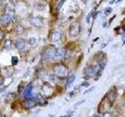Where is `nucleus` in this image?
<instances>
[{"instance_id":"nucleus-10","label":"nucleus","mask_w":125,"mask_h":117,"mask_svg":"<svg viewBox=\"0 0 125 117\" xmlns=\"http://www.w3.org/2000/svg\"><path fill=\"white\" fill-rule=\"evenodd\" d=\"M15 45L17 47V49L20 51H22L24 49L25 46H26V41L23 40V39L19 38L17 39L15 42Z\"/></svg>"},{"instance_id":"nucleus-11","label":"nucleus","mask_w":125,"mask_h":117,"mask_svg":"<svg viewBox=\"0 0 125 117\" xmlns=\"http://www.w3.org/2000/svg\"><path fill=\"white\" fill-rule=\"evenodd\" d=\"M11 20H12L11 16L8 14H4L0 17V23H1L2 24H6V23L10 22Z\"/></svg>"},{"instance_id":"nucleus-21","label":"nucleus","mask_w":125,"mask_h":117,"mask_svg":"<svg viewBox=\"0 0 125 117\" xmlns=\"http://www.w3.org/2000/svg\"><path fill=\"white\" fill-rule=\"evenodd\" d=\"M5 37H6V34H5V32H4L3 30H0V41H2L3 39L5 38Z\"/></svg>"},{"instance_id":"nucleus-39","label":"nucleus","mask_w":125,"mask_h":117,"mask_svg":"<svg viewBox=\"0 0 125 117\" xmlns=\"http://www.w3.org/2000/svg\"><path fill=\"white\" fill-rule=\"evenodd\" d=\"M50 117H53V116H50Z\"/></svg>"},{"instance_id":"nucleus-1","label":"nucleus","mask_w":125,"mask_h":117,"mask_svg":"<svg viewBox=\"0 0 125 117\" xmlns=\"http://www.w3.org/2000/svg\"><path fill=\"white\" fill-rule=\"evenodd\" d=\"M54 72L58 77H66L68 74V68L64 64L58 63L54 66Z\"/></svg>"},{"instance_id":"nucleus-2","label":"nucleus","mask_w":125,"mask_h":117,"mask_svg":"<svg viewBox=\"0 0 125 117\" xmlns=\"http://www.w3.org/2000/svg\"><path fill=\"white\" fill-rule=\"evenodd\" d=\"M101 72L99 71V66H89L84 69V74L88 77H92L95 75L100 76L99 73Z\"/></svg>"},{"instance_id":"nucleus-22","label":"nucleus","mask_w":125,"mask_h":117,"mask_svg":"<svg viewBox=\"0 0 125 117\" xmlns=\"http://www.w3.org/2000/svg\"><path fill=\"white\" fill-rule=\"evenodd\" d=\"M92 12H91V13H89L88 15H87V17H86V22H87L88 23H90V20H91V17H92Z\"/></svg>"},{"instance_id":"nucleus-32","label":"nucleus","mask_w":125,"mask_h":117,"mask_svg":"<svg viewBox=\"0 0 125 117\" xmlns=\"http://www.w3.org/2000/svg\"><path fill=\"white\" fill-rule=\"evenodd\" d=\"M82 2H83L84 3H86L87 2V0H82Z\"/></svg>"},{"instance_id":"nucleus-30","label":"nucleus","mask_w":125,"mask_h":117,"mask_svg":"<svg viewBox=\"0 0 125 117\" xmlns=\"http://www.w3.org/2000/svg\"><path fill=\"white\" fill-rule=\"evenodd\" d=\"M123 23H125V19H124V20L123 21ZM123 27V29H124V31H125V24H123V27Z\"/></svg>"},{"instance_id":"nucleus-17","label":"nucleus","mask_w":125,"mask_h":117,"mask_svg":"<svg viewBox=\"0 0 125 117\" xmlns=\"http://www.w3.org/2000/svg\"><path fill=\"white\" fill-rule=\"evenodd\" d=\"M64 2H65V0H60V1L58 2L57 5H56V10H60L61 8H62V6H63Z\"/></svg>"},{"instance_id":"nucleus-27","label":"nucleus","mask_w":125,"mask_h":117,"mask_svg":"<svg viewBox=\"0 0 125 117\" xmlns=\"http://www.w3.org/2000/svg\"><path fill=\"white\" fill-rule=\"evenodd\" d=\"M4 83V77L0 75V85H2Z\"/></svg>"},{"instance_id":"nucleus-31","label":"nucleus","mask_w":125,"mask_h":117,"mask_svg":"<svg viewBox=\"0 0 125 117\" xmlns=\"http://www.w3.org/2000/svg\"><path fill=\"white\" fill-rule=\"evenodd\" d=\"M114 2H115V0H113V1L109 2V4H113V3H114Z\"/></svg>"},{"instance_id":"nucleus-7","label":"nucleus","mask_w":125,"mask_h":117,"mask_svg":"<svg viewBox=\"0 0 125 117\" xmlns=\"http://www.w3.org/2000/svg\"><path fill=\"white\" fill-rule=\"evenodd\" d=\"M65 52L66 50L64 48H59L56 50V52H55V55L53 56V59L54 60H60L61 58L65 56Z\"/></svg>"},{"instance_id":"nucleus-33","label":"nucleus","mask_w":125,"mask_h":117,"mask_svg":"<svg viewBox=\"0 0 125 117\" xmlns=\"http://www.w3.org/2000/svg\"><path fill=\"white\" fill-rule=\"evenodd\" d=\"M97 40H99V38H97L96 39H94V40H93V41H97Z\"/></svg>"},{"instance_id":"nucleus-28","label":"nucleus","mask_w":125,"mask_h":117,"mask_svg":"<svg viewBox=\"0 0 125 117\" xmlns=\"http://www.w3.org/2000/svg\"><path fill=\"white\" fill-rule=\"evenodd\" d=\"M115 17H116V15H114V16H113V17L111 18V20H109V24H110V23H111V22L113 20H114L115 19Z\"/></svg>"},{"instance_id":"nucleus-9","label":"nucleus","mask_w":125,"mask_h":117,"mask_svg":"<svg viewBox=\"0 0 125 117\" xmlns=\"http://www.w3.org/2000/svg\"><path fill=\"white\" fill-rule=\"evenodd\" d=\"M61 38V31L60 30H56L51 34V41L52 42H58Z\"/></svg>"},{"instance_id":"nucleus-25","label":"nucleus","mask_w":125,"mask_h":117,"mask_svg":"<svg viewBox=\"0 0 125 117\" xmlns=\"http://www.w3.org/2000/svg\"><path fill=\"white\" fill-rule=\"evenodd\" d=\"M6 86H4L3 84L0 85V92H3L6 90Z\"/></svg>"},{"instance_id":"nucleus-37","label":"nucleus","mask_w":125,"mask_h":117,"mask_svg":"<svg viewBox=\"0 0 125 117\" xmlns=\"http://www.w3.org/2000/svg\"><path fill=\"white\" fill-rule=\"evenodd\" d=\"M0 117H2V114L0 113Z\"/></svg>"},{"instance_id":"nucleus-26","label":"nucleus","mask_w":125,"mask_h":117,"mask_svg":"<svg viewBox=\"0 0 125 117\" xmlns=\"http://www.w3.org/2000/svg\"><path fill=\"white\" fill-rule=\"evenodd\" d=\"M94 88H95V87H92L90 89H88V90H87L86 91H84V95H86V94H88V93H89V92H91L92 91H93L94 90Z\"/></svg>"},{"instance_id":"nucleus-13","label":"nucleus","mask_w":125,"mask_h":117,"mask_svg":"<svg viewBox=\"0 0 125 117\" xmlns=\"http://www.w3.org/2000/svg\"><path fill=\"white\" fill-rule=\"evenodd\" d=\"M36 101H37L38 104L40 105H43L46 104V101H45V98H43V96L42 95H38L36 96Z\"/></svg>"},{"instance_id":"nucleus-12","label":"nucleus","mask_w":125,"mask_h":117,"mask_svg":"<svg viewBox=\"0 0 125 117\" xmlns=\"http://www.w3.org/2000/svg\"><path fill=\"white\" fill-rule=\"evenodd\" d=\"M34 9L37 10L38 11H43V10H45V4L41 3V2L35 3L34 5Z\"/></svg>"},{"instance_id":"nucleus-14","label":"nucleus","mask_w":125,"mask_h":117,"mask_svg":"<svg viewBox=\"0 0 125 117\" xmlns=\"http://www.w3.org/2000/svg\"><path fill=\"white\" fill-rule=\"evenodd\" d=\"M74 80H75V75H74V74H71V75L69 77L67 81H66V88H70V86L73 84Z\"/></svg>"},{"instance_id":"nucleus-23","label":"nucleus","mask_w":125,"mask_h":117,"mask_svg":"<svg viewBox=\"0 0 125 117\" xmlns=\"http://www.w3.org/2000/svg\"><path fill=\"white\" fill-rule=\"evenodd\" d=\"M112 11H113V10H112L111 7L105 8V15H108V14H109L110 13H112Z\"/></svg>"},{"instance_id":"nucleus-19","label":"nucleus","mask_w":125,"mask_h":117,"mask_svg":"<svg viewBox=\"0 0 125 117\" xmlns=\"http://www.w3.org/2000/svg\"><path fill=\"white\" fill-rule=\"evenodd\" d=\"M18 57L17 56H13L11 58V62H12V65L13 66H16L18 63Z\"/></svg>"},{"instance_id":"nucleus-36","label":"nucleus","mask_w":125,"mask_h":117,"mask_svg":"<svg viewBox=\"0 0 125 117\" xmlns=\"http://www.w3.org/2000/svg\"><path fill=\"white\" fill-rule=\"evenodd\" d=\"M95 117H100V116H98V115H95Z\"/></svg>"},{"instance_id":"nucleus-4","label":"nucleus","mask_w":125,"mask_h":117,"mask_svg":"<svg viewBox=\"0 0 125 117\" xmlns=\"http://www.w3.org/2000/svg\"><path fill=\"white\" fill-rule=\"evenodd\" d=\"M37 105H38V102L36 99H33V98L26 99L24 101H23V102L21 104L23 108L26 109H32L34 107H36Z\"/></svg>"},{"instance_id":"nucleus-15","label":"nucleus","mask_w":125,"mask_h":117,"mask_svg":"<svg viewBox=\"0 0 125 117\" xmlns=\"http://www.w3.org/2000/svg\"><path fill=\"white\" fill-rule=\"evenodd\" d=\"M4 46H5V49L7 51H10L12 49V41L10 39H7V40L4 43Z\"/></svg>"},{"instance_id":"nucleus-35","label":"nucleus","mask_w":125,"mask_h":117,"mask_svg":"<svg viewBox=\"0 0 125 117\" xmlns=\"http://www.w3.org/2000/svg\"><path fill=\"white\" fill-rule=\"evenodd\" d=\"M121 1H123V0H117L116 2H121Z\"/></svg>"},{"instance_id":"nucleus-34","label":"nucleus","mask_w":125,"mask_h":117,"mask_svg":"<svg viewBox=\"0 0 125 117\" xmlns=\"http://www.w3.org/2000/svg\"><path fill=\"white\" fill-rule=\"evenodd\" d=\"M2 1H1V0H0V7L2 6Z\"/></svg>"},{"instance_id":"nucleus-18","label":"nucleus","mask_w":125,"mask_h":117,"mask_svg":"<svg viewBox=\"0 0 125 117\" xmlns=\"http://www.w3.org/2000/svg\"><path fill=\"white\" fill-rule=\"evenodd\" d=\"M16 31H17V34H21L23 33V31H24V29H23V27L21 25H19L17 27V28H16Z\"/></svg>"},{"instance_id":"nucleus-20","label":"nucleus","mask_w":125,"mask_h":117,"mask_svg":"<svg viewBox=\"0 0 125 117\" xmlns=\"http://www.w3.org/2000/svg\"><path fill=\"white\" fill-rule=\"evenodd\" d=\"M36 42H37L36 38H34V37L29 38V40H28V44L30 45H34L35 44H36Z\"/></svg>"},{"instance_id":"nucleus-29","label":"nucleus","mask_w":125,"mask_h":117,"mask_svg":"<svg viewBox=\"0 0 125 117\" xmlns=\"http://www.w3.org/2000/svg\"><path fill=\"white\" fill-rule=\"evenodd\" d=\"M73 115V112L71 113V114H70V115H67V116H62V117H71Z\"/></svg>"},{"instance_id":"nucleus-3","label":"nucleus","mask_w":125,"mask_h":117,"mask_svg":"<svg viewBox=\"0 0 125 117\" xmlns=\"http://www.w3.org/2000/svg\"><path fill=\"white\" fill-rule=\"evenodd\" d=\"M81 32V24L79 22L72 23L69 27V35L71 38H75Z\"/></svg>"},{"instance_id":"nucleus-38","label":"nucleus","mask_w":125,"mask_h":117,"mask_svg":"<svg viewBox=\"0 0 125 117\" xmlns=\"http://www.w3.org/2000/svg\"><path fill=\"white\" fill-rule=\"evenodd\" d=\"M123 45H125V40H124V44H123Z\"/></svg>"},{"instance_id":"nucleus-5","label":"nucleus","mask_w":125,"mask_h":117,"mask_svg":"<svg viewBox=\"0 0 125 117\" xmlns=\"http://www.w3.org/2000/svg\"><path fill=\"white\" fill-rule=\"evenodd\" d=\"M56 50L53 47H49V48H47L45 51L44 52H43V58L44 59H50V58H53V56L55 55V52H56Z\"/></svg>"},{"instance_id":"nucleus-8","label":"nucleus","mask_w":125,"mask_h":117,"mask_svg":"<svg viewBox=\"0 0 125 117\" xmlns=\"http://www.w3.org/2000/svg\"><path fill=\"white\" fill-rule=\"evenodd\" d=\"M32 90H33V86L31 84H30L27 86V88H25L24 91H23V97H24V98H26V99L32 98H33Z\"/></svg>"},{"instance_id":"nucleus-24","label":"nucleus","mask_w":125,"mask_h":117,"mask_svg":"<svg viewBox=\"0 0 125 117\" xmlns=\"http://www.w3.org/2000/svg\"><path fill=\"white\" fill-rule=\"evenodd\" d=\"M89 84H90L88 83V82H83V83L81 84V86H82L83 88H88V86H89Z\"/></svg>"},{"instance_id":"nucleus-6","label":"nucleus","mask_w":125,"mask_h":117,"mask_svg":"<svg viewBox=\"0 0 125 117\" xmlns=\"http://www.w3.org/2000/svg\"><path fill=\"white\" fill-rule=\"evenodd\" d=\"M30 23L31 24L35 27H38V28H40L43 26V20L40 17H32L30 20Z\"/></svg>"},{"instance_id":"nucleus-16","label":"nucleus","mask_w":125,"mask_h":117,"mask_svg":"<svg viewBox=\"0 0 125 117\" xmlns=\"http://www.w3.org/2000/svg\"><path fill=\"white\" fill-rule=\"evenodd\" d=\"M16 97H17V95H16L15 93H9L6 96V99L8 101H12L16 98Z\"/></svg>"}]
</instances>
